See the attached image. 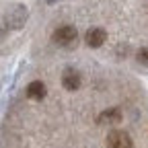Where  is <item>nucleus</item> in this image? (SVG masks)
Returning a JSON list of instances; mask_svg holds the SVG:
<instances>
[{
    "label": "nucleus",
    "instance_id": "6e6552de",
    "mask_svg": "<svg viewBox=\"0 0 148 148\" xmlns=\"http://www.w3.org/2000/svg\"><path fill=\"white\" fill-rule=\"evenodd\" d=\"M138 62L148 64V47H142V49L138 51Z\"/></svg>",
    "mask_w": 148,
    "mask_h": 148
},
{
    "label": "nucleus",
    "instance_id": "0eeeda50",
    "mask_svg": "<svg viewBox=\"0 0 148 148\" xmlns=\"http://www.w3.org/2000/svg\"><path fill=\"white\" fill-rule=\"evenodd\" d=\"M45 84L41 82V80H33V82H29V86H27V97L29 99H33V101H41L43 97H45Z\"/></svg>",
    "mask_w": 148,
    "mask_h": 148
},
{
    "label": "nucleus",
    "instance_id": "f257e3e1",
    "mask_svg": "<svg viewBox=\"0 0 148 148\" xmlns=\"http://www.w3.org/2000/svg\"><path fill=\"white\" fill-rule=\"evenodd\" d=\"M27 16H29V12H27V6H25V4H12V6L6 10V14H4V23H6L8 29L18 31V29L25 27Z\"/></svg>",
    "mask_w": 148,
    "mask_h": 148
},
{
    "label": "nucleus",
    "instance_id": "7ed1b4c3",
    "mask_svg": "<svg viewBox=\"0 0 148 148\" xmlns=\"http://www.w3.org/2000/svg\"><path fill=\"white\" fill-rule=\"evenodd\" d=\"M107 148H134V142L127 132L123 130H113L107 136Z\"/></svg>",
    "mask_w": 148,
    "mask_h": 148
},
{
    "label": "nucleus",
    "instance_id": "20e7f679",
    "mask_svg": "<svg viewBox=\"0 0 148 148\" xmlns=\"http://www.w3.org/2000/svg\"><path fill=\"white\" fill-rule=\"evenodd\" d=\"M62 84H64V88H68V90H76V88H80V84H82L80 72L74 70V68H66L64 74H62Z\"/></svg>",
    "mask_w": 148,
    "mask_h": 148
},
{
    "label": "nucleus",
    "instance_id": "f03ea898",
    "mask_svg": "<svg viewBox=\"0 0 148 148\" xmlns=\"http://www.w3.org/2000/svg\"><path fill=\"white\" fill-rule=\"evenodd\" d=\"M51 39L58 45H62V47H72L74 43H76V39H78V31L72 25H62V27H58L53 31Z\"/></svg>",
    "mask_w": 148,
    "mask_h": 148
},
{
    "label": "nucleus",
    "instance_id": "39448f33",
    "mask_svg": "<svg viewBox=\"0 0 148 148\" xmlns=\"http://www.w3.org/2000/svg\"><path fill=\"white\" fill-rule=\"evenodd\" d=\"M105 39H107V33H105V29H101V27H92V29H88L86 35H84V41H86L88 47H101V45L105 43Z\"/></svg>",
    "mask_w": 148,
    "mask_h": 148
},
{
    "label": "nucleus",
    "instance_id": "423d86ee",
    "mask_svg": "<svg viewBox=\"0 0 148 148\" xmlns=\"http://www.w3.org/2000/svg\"><path fill=\"white\" fill-rule=\"evenodd\" d=\"M119 121H121V111L117 107L101 111L99 117H97V123H101V125H117Z\"/></svg>",
    "mask_w": 148,
    "mask_h": 148
}]
</instances>
